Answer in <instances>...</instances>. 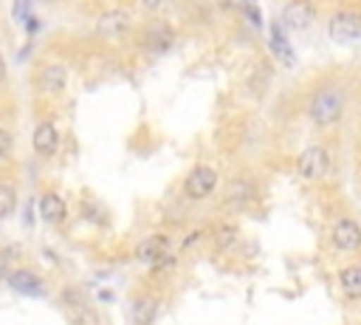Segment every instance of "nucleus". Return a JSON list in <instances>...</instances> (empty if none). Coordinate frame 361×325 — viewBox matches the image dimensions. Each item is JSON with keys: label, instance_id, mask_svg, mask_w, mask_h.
<instances>
[{"label": "nucleus", "instance_id": "6", "mask_svg": "<svg viewBox=\"0 0 361 325\" xmlns=\"http://www.w3.org/2000/svg\"><path fill=\"white\" fill-rule=\"evenodd\" d=\"M327 34L333 42H353L361 37V11L358 8H338L327 20Z\"/></svg>", "mask_w": 361, "mask_h": 325}, {"label": "nucleus", "instance_id": "10", "mask_svg": "<svg viewBox=\"0 0 361 325\" xmlns=\"http://www.w3.org/2000/svg\"><path fill=\"white\" fill-rule=\"evenodd\" d=\"M6 283H8L11 291L25 294V297H45V291H48L42 277L37 271H31V268H11L6 274Z\"/></svg>", "mask_w": 361, "mask_h": 325}, {"label": "nucleus", "instance_id": "20", "mask_svg": "<svg viewBox=\"0 0 361 325\" xmlns=\"http://www.w3.org/2000/svg\"><path fill=\"white\" fill-rule=\"evenodd\" d=\"M62 302H65V308H79V305H87V300H85V294L79 291V288H65L62 291Z\"/></svg>", "mask_w": 361, "mask_h": 325}, {"label": "nucleus", "instance_id": "3", "mask_svg": "<svg viewBox=\"0 0 361 325\" xmlns=\"http://www.w3.org/2000/svg\"><path fill=\"white\" fill-rule=\"evenodd\" d=\"M220 184V170L212 164H195L183 178V198L186 201H209Z\"/></svg>", "mask_w": 361, "mask_h": 325}, {"label": "nucleus", "instance_id": "8", "mask_svg": "<svg viewBox=\"0 0 361 325\" xmlns=\"http://www.w3.org/2000/svg\"><path fill=\"white\" fill-rule=\"evenodd\" d=\"M34 88L45 96H56L68 88V68L62 62H45L34 73Z\"/></svg>", "mask_w": 361, "mask_h": 325}, {"label": "nucleus", "instance_id": "26", "mask_svg": "<svg viewBox=\"0 0 361 325\" xmlns=\"http://www.w3.org/2000/svg\"><path fill=\"white\" fill-rule=\"evenodd\" d=\"M34 3H39V6H51V3H56V0H34Z\"/></svg>", "mask_w": 361, "mask_h": 325}, {"label": "nucleus", "instance_id": "14", "mask_svg": "<svg viewBox=\"0 0 361 325\" xmlns=\"http://www.w3.org/2000/svg\"><path fill=\"white\" fill-rule=\"evenodd\" d=\"M130 28H133V20H130L127 11H107V14H102V20L96 23V31H99L102 37H107V40H118V37H124Z\"/></svg>", "mask_w": 361, "mask_h": 325}, {"label": "nucleus", "instance_id": "23", "mask_svg": "<svg viewBox=\"0 0 361 325\" xmlns=\"http://www.w3.org/2000/svg\"><path fill=\"white\" fill-rule=\"evenodd\" d=\"M175 0H141V8L144 11H149V14H158V11H164V8H169Z\"/></svg>", "mask_w": 361, "mask_h": 325}, {"label": "nucleus", "instance_id": "22", "mask_svg": "<svg viewBox=\"0 0 361 325\" xmlns=\"http://www.w3.org/2000/svg\"><path fill=\"white\" fill-rule=\"evenodd\" d=\"M17 254V249H0V280H6V274L11 271V257Z\"/></svg>", "mask_w": 361, "mask_h": 325}, {"label": "nucleus", "instance_id": "1", "mask_svg": "<svg viewBox=\"0 0 361 325\" xmlns=\"http://www.w3.org/2000/svg\"><path fill=\"white\" fill-rule=\"evenodd\" d=\"M344 113V90L333 82L319 85L307 99V119L316 127H333Z\"/></svg>", "mask_w": 361, "mask_h": 325}, {"label": "nucleus", "instance_id": "15", "mask_svg": "<svg viewBox=\"0 0 361 325\" xmlns=\"http://www.w3.org/2000/svg\"><path fill=\"white\" fill-rule=\"evenodd\" d=\"M338 285H341V294L347 300H361V266L358 263H350L338 271Z\"/></svg>", "mask_w": 361, "mask_h": 325}, {"label": "nucleus", "instance_id": "11", "mask_svg": "<svg viewBox=\"0 0 361 325\" xmlns=\"http://www.w3.org/2000/svg\"><path fill=\"white\" fill-rule=\"evenodd\" d=\"M39 218L48 223V226H62L68 220V203L59 192L54 189H45L39 195Z\"/></svg>", "mask_w": 361, "mask_h": 325}, {"label": "nucleus", "instance_id": "24", "mask_svg": "<svg viewBox=\"0 0 361 325\" xmlns=\"http://www.w3.org/2000/svg\"><path fill=\"white\" fill-rule=\"evenodd\" d=\"M6 73H8V68H6V57H3V51H0V88L6 85Z\"/></svg>", "mask_w": 361, "mask_h": 325}, {"label": "nucleus", "instance_id": "19", "mask_svg": "<svg viewBox=\"0 0 361 325\" xmlns=\"http://www.w3.org/2000/svg\"><path fill=\"white\" fill-rule=\"evenodd\" d=\"M71 325H102V319H99L96 308H90V305H79V308L71 311Z\"/></svg>", "mask_w": 361, "mask_h": 325}, {"label": "nucleus", "instance_id": "7", "mask_svg": "<svg viewBox=\"0 0 361 325\" xmlns=\"http://www.w3.org/2000/svg\"><path fill=\"white\" fill-rule=\"evenodd\" d=\"M31 147L39 158H54L62 147V133H59V124L54 119H42L34 124L31 130Z\"/></svg>", "mask_w": 361, "mask_h": 325}, {"label": "nucleus", "instance_id": "17", "mask_svg": "<svg viewBox=\"0 0 361 325\" xmlns=\"http://www.w3.org/2000/svg\"><path fill=\"white\" fill-rule=\"evenodd\" d=\"M214 249L217 252H228L234 243H237V237H240V229L234 226V223H220L217 229H214Z\"/></svg>", "mask_w": 361, "mask_h": 325}, {"label": "nucleus", "instance_id": "18", "mask_svg": "<svg viewBox=\"0 0 361 325\" xmlns=\"http://www.w3.org/2000/svg\"><path fill=\"white\" fill-rule=\"evenodd\" d=\"M17 209V187L8 181H0V220L11 218Z\"/></svg>", "mask_w": 361, "mask_h": 325}, {"label": "nucleus", "instance_id": "2", "mask_svg": "<svg viewBox=\"0 0 361 325\" xmlns=\"http://www.w3.org/2000/svg\"><path fill=\"white\" fill-rule=\"evenodd\" d=\"M293 170L302 181H322L333 170V150L327 144H310L296 155Z\"/></svg>", "mask_w": 361, "mask_h": 325}, {"label": "nucleus", "instance_id": "27", "mask_svg": "<svg viewBox=\"0 0 361 325\" xmlns=\"http://www.w3.org/2000/svg\"><path fill=\"white\" fill-rule=\"evenodd\" d=\"M240 3H254V0H240Z\"/></svg>", "mask_w": 361, "mask_h": 325}, {"label": "nucleus", "instance_id": "21", "mask_svg": "<svg viewBox=\"0 0 361 325\" xmlns=\"http://www.w3.org/2000/svg\"><path fill=\"white\" fill-rule=\"evenodd\" d=\"M14 153V133L8 127H0V161H6Z\"/></svg>", "mask_w": 361, "mask_h": 325}, {"label": "nucleus", "instance_id": "16", "mask_svg": "<svg viewBox=\"0 0 361 325\" xmlns=\"http://www.w3.org/2000/svg\"><path fill=\"white\" fill-rule=\"evenodd\" d=\"M155 314H158V300L155 297H138L133 302V322L135 325H152Z\"/></svg>", "mask_w": 361, "mask_h": 325}, {"label": "nucleus", "instance_id": "13", "mask_svg": "<svg viewBox=\"0 0 361 325\" xmlns=\"http://www.w3.org/2000/svg\"><path fill=\"white\" fill-rule=\"evenodd\" d=\"M169 252V235H161V232H155V235H147L144 240H138V246H135V260L141 263V266H152L161 254H166Z\"/></svg>", "mask_w": 361, "mask_h": 325}, {"label": "nucleus", "instance_id": "9", "mask_svg": "<svg viewBox=\"0 0 361 325\" xmlns=\"http://www.w3.org/2000/svg\"><path fill=\"white\" fill-rule=\"evenodd\" d=\"M282 23L293 31H307L316 23V6L310 0H288L282 6Z\"/></svg>", "mask_w": 361, "mask_h": 325}, {"label": "nucleus", "instance_id": "4", "mask_svg": "<svg viewBox=\"0 0 361 325\" xmlns=\"http://www.w3.org/2000/svg\"><path fill=\"white\" fill-rule=\"evenodd\" d=\"M172 42H175V28H172L166 20H161V17L147 20L144 28L138 31V45H141V51H147V54H152V57L166 54V51L172 48Z\"/></svg>", "mask_w": 361, "mask_h": 325}, {"label": "nucleus", "instance_id": "12", "mask_svg": "<svg viewBox=\"0 0 361 325\" xmlns=\"http://www.w3.org/2000/svg\"><path fill=\"white\" fill-rule=\"evenodd\" d=\"M226 203L231 206V209H245L248 203H254V198H257V187H254V181L251 178H245V175H240V178H231L228 184H226Z\"/></svg>", "mask_w": 361, "mask_h": 325}, {"label": "nucleus", "instance_id": "25", "mask_svg": "<svg viewBox=\"0 0 361 325\" xmlns=\"http://www.w3.org/2000/svg\"><path fill=\"white\" fill-rule=\"evenodd\" d=\"M197 237H200V232H192V235H186L183 246H186V249H189V246H195V243H197Z\"/></svg>", "mask_w": 361, "mask_h": 325}, {"label": "nucleus", "instance_id": "5", "mask_svg": "<svg viewBox=\"0 0 361 325\" xmlns=\"http://www.w3.org/2000/svg\"><path fill=\"white\" fill-rule=\"evenodd\" d=\"M330 246L341 254H355L361 252V223L350 215L336 218L330 226Z\"/></svg>", "mask_w": 361, "mask_h": 325}]
</instances>
